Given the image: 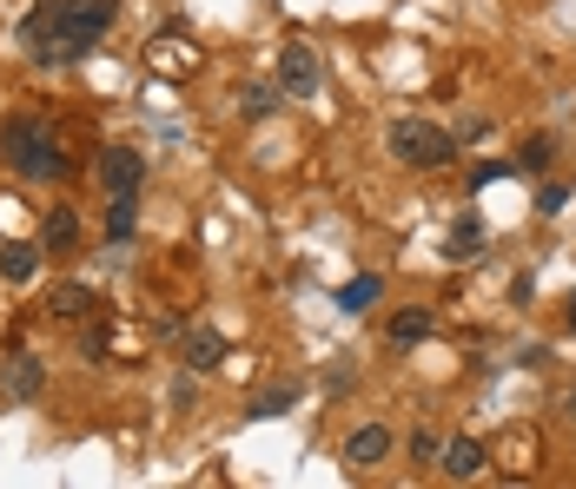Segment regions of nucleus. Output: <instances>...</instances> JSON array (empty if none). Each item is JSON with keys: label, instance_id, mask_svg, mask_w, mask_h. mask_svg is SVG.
Listing matches in <instances>:
<instances>
[{"label": "nucleus", "instance_id": "dca6fc26", "mask_svg": "<svg viewBox=\"0 0 576 489\" xmlns=\"http://www.w3.org/2000/svg\"><path fill=\"white\" fill-rule=\"evenodd\" d=\"M279 99H285V93L259 79V86H245V93H239V113H245V119H272V113H279Z\"/></svg>", "mask_w": 576, "mask_h": 489}, {"label": "nucleus", "instance_id": "f257e3e1", "mask_svg": "<svg viewBox=\"0 0 576 489\" xmlns=\"http://www.w3.org/2000/svg\"><path fill=\"white\" fill-rule=\"evenodd\" d=\"M113 13H119V0H33L20 20V46L40 66H66L113 26Z\"/></svg>", "mask_w": 576, "mask_h": 489}, {"label": "nucleus", "instance_id": "f03ea898", "mask_svg": "<svg viewBox=\"0 0 576 489\" xmlns=\"http://www.w3.org/2000/svg\"><path fill=\"white\" fill-rule=\"evenodd\" d=\"M0 159L20 179H66V152L53 146V132H46L40 113H7L0 119Z\"/></svg>", "mask_w": 576, "mask_h": 489}, {"label": "nucleus", "instance_id": "a211bd4d", "mask_svg": "<svg viewBox=\"0 0 576 489\" xmlns=\"http://www.w3.org/2000/svg\"><path fill=\"white\" fill-rule=\"evenodd\" d=\"M299 404V384H272V391H259L252 397V411L245 417H279V411H292Z\"/></svg>", "mask_w": 576, "mask_h": 489}, {"label": "nucleus", "instance_id": "0eeeda50", "mask_svg": "<svg viewBox=\"0 0 576 489\" xmlns=\"http://www.w3.org/2000/svg\"><path fill=\"white\" fill-rule=\"evenodd\" d=\"M385 457H391V430L385 424H365V430L345 437V470H378Z\"/></svg>", "mask_w": 576, "mask_h": 489}, {"label": "nucleus", "instance_id": "412c9836", "mask_svg": "<svg viewBox=\"0 0 576 489\" xmlns=\"http://www.w3.org/2000/svg\"><path fill=\"white\" fill-rule=\"evenodd\" d=\"M438 450H444V444H438V437H431V430H411V457H418V464H431V457H438Z\"/></svg>", "mask_w": 576, "mask_h": 489}, {"label": "nucleus", "instance_id": "ddd939ff", "mask_svg": "<svg viewBox=\"0 0 576 489\" xmlns=\"http://www.w3.org/2000/svg\"><path fill=\"white\" fill-rule=\"evenodd\" d=\"M378 298H385V278H378V272H365V278H352V285L338 291V311H352V318H358V311H371Z\"/></svg>", "mask_w": 576, "mask_h": 489}, {"label": "nucleus", "instance_id": "2eb2a0df", "mask_svg": "<svg viewBox=\"0 0 576 489\" xmlns=\"http://www.w3.org/2000/svg\"><path fill=\"white\" fill-rule=\"evenodd\" d=\"M46 305H53V318H86V311H93L100 298H93V285H60V291H53Z\"/></svg>", "mask_w": 576, "mask_h": 489}, {"label": "nucleus", "instance_id": "7ed1b4c3", "mask_svg": "<svg viewBox=\"0 0 576 489\" xmlns=\"http://www.w3.org/2000/svg\"><path fill=\"white\" fill-rule=\"evenodd\" d=\"M391 159L398 166H418V172H438V166L458 159V139L444 126H431V119H398L391 126Z\"/></svg>", "mask_w": 576, "mask_h": 489}, {"label": "nucleus", "instance_id": "6ab92c4d", "mask_svg": "<svg viewBox=\"0 0 576 489\" xmlns=\"http://www.w3.org/2000/svg\"><path fill=\"white\" fill-rule=\"evenodd\" d=\"M551 159H557V139H551V132H537V139L517 152V166H524V172H551Z\"/></svg>", "mask_w": 576, "mask_h": 489}, {"label": "nucleus", "instance_id": "423d86ee", "mask_svg": "<svg viewBox=\"0 0 576 489\" xmlns=\"http://www.w3.org/2000/svg\"><path fill=\"white\" fill-rule=\"evenodd\" d=\"M484 464H491V450H484L478 437H451V444L438 450V470H444L451 483H471V477H484Z\"/></svg>", "mask_w": 576, "mask_h": 489}, {"label": "nucleus", "instance_id": "5701e85b", "mask_svg": "<svg viewBox=\"0 0 576 489\" xmlns=\"http://www.w3.org/2000/svg\"><path fill=\"white\" fill-rule=\"evenodd\" d=\"M564 325H570V331H576V298H570V311H564Z\"/></svg>", "mask_w": 576, "mask_h": 489}, {"label": "nucleus", "instance_id": "1a4fd4ad", "mask_svg": "<svg viewBox=\"0 0 576 489\" xmlns=\"http://www.w3.org/2000/svg\"><path fill=\"white\" fill-rule=\"evenodd\" d=\"M179 358H186V371H212V364L226 358V338L199 325V331H186V338H179Z\"/></svg>", "mask_w": 576, "mask_h": 489}, {"label": "nucleus", "instance_id": "39448f33", "mask_svg": "<svg viewBox=\"0 0 576 489\" xmlns=\"http://www.w3.org/2000/svg\"><path fill=\"white\" fill-rule=\"evenodd\" d=\"M100 185H106V199L139 192V185H146V152H139V146H106V152H100Z\"/></svg>", "mask_w": 576, "mask_h": 489}, {"label": "nucleus", "instance_id": "9b49d317", "mask_svg": "<svg viewBox=\"0 0 576 489\" xmlns=\"http://www.w3.org/2000/svg\"><path fill=\"white\" fill-rule=\"evenodd\" d=\"M425 338H431V311H425V305L391 311V344H398V351H411V344H425Z\"/></svg>", "mask_w": 576, "mask_h": 489}, {"label": "nucleus", "instance_id": "20e7f679", "mask_svg": "<svg viewBox=\"0 0 576 489\" xmlns=\"http://www.w3.org/2000/svg\"><path fill=\"white\" fill-rule=\"evenodd\" d=\"M279 93L285 99H312L318 93V53L305 40H285V53H279Z\"/></svg>", "mask_w": 576, "mask_h": 489}, {"label": "nucleus", "instance_id": "6e6552de", "mask_svg": "<svg viewBox=\"0 0 576 489\" xmlns=\"http://www.w3.org/2000/svg\"><path fill=\"white\" fill-rule=\"evenodd\" d=\"M40 245H46V252H73V245H80V212H73V205H53V212L40 219Z\"/></svg>", "mask_w": 576, "mask_h": 489}, {"label": "nucleus", "instance_id": "aec40b11", "mask_svg": "<svg viewBox=\"0 0 576 489\" xmlns=\"http://www.w3.org/2000/svg\"><path fill=\"white\" fill-rule=\"evenodd\" d=\"M564 205H570V192H564V185H544V192H537V212H551V219H557Z\"/></svg>", "mask_w": 576, "mask_h": 489}, {"label": "nucleus", "instance_id": "9d476101", "mask_svg": "<svg viewBox=\"0 0 576 489\" xmlns=\"http://www.w3.org/2000/svg\"><path fill=\"white\" fill-rule=\"evenodd\" d=\"M444 258H451V265L484 258V225H478V219H458V225H451V238H444Z\"/></svg>", "mask_w": 576, "mask_h": 489}, {"label": "nucleus", "instance_id": "4be33fe9", "mask_svg": "<svg viewBox=\"0 0 576 489\" xmlns=\"http://www.w3.org/2000/svg\"><path fill=\"white\" fill-rule=\"evenodd\" d=\"M564 417H576V391H564Z\"/></svg>", "mask_w": 576, "mask_h": 489}, {"label": "nucleus", "instance_id": "4468645a", "mask_svg": "<svg viewBox=\"0 0 576 489\" xmlns=\"http://www.w3.org/2000/svg\"><path fill=\"white\" fill-rule=\"evenodd\" d=\"M133 225H139V192H119V199H113V212H106V238H113V245H126V238H133Z\"/></svg>", "mask_w": 576, "mask_h": 489}, {"label": "nucleus", "instance_id": "f8f14e48", "mask_svg": "<svg viewBox=\"0 0 576 489\" xmlns=\"http://www.w3.org/2000/svg\"><path fill=\"white\" fill-rule=\"evenodd\" d=\"M7 397H13V404H33V397H40V358L20 351V358L7 364Z\"/></svg>", "mask_w": 576, "mask_h": 489}, {"label": "nucleus", "instance_id": "f3484780", "mask_svg": "<svg viewBox=\"0 0 576 489\" xmlns=\"http://www.w3.org/2000/svg\"><path fill=\"white\" fill-rule=\"evenodd\" d=\"M0 272H7L13 285H27V278L40 272V252H33V245H7V252H0Z\"/></svg>", "mask_w": 576, "mask_h": 489}]
</instances>
